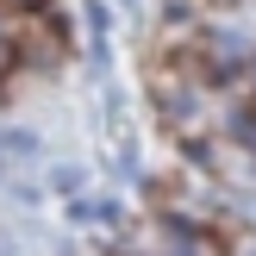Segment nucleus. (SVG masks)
<instances>
[{
	"label": "nucleus",
	"mask_w": 256,
	"mask_h": 256,
	"mask_svg": "<svg viewBox=\"0 0 256 256\" xmlns=\"http://www.w3.org/2000/svg\"><path fill=\"white\" fill-rule=\"evenodd\" d=\"M6 32H12V19H6V12H0V38H6Z\"/></svg>",
	"instance_id": "obj_4"
},
{
	"label": "nucleus",
	"mask_w": 256,
	"mask_h": 256,
	"mask_svg": "<svg viewBox=\"0 0 256 256\" xmlns=\"http://www.w3.org/2000/svg\"><path fill=\"white\" fill-rule=\"evenodd\" d=\"M212 69H219V75H225V69H244V44L219 32V38H212Z\"/></svg>",
	"instance_id": "obj_1"
},
{
	"label": "nucleus",
	"mask_w": 256,
	"mask_h": 256,
	"mask_svg": "<svg viewBox=\"0 0 256 256\" xmlns=\"http://www.w3.org/2000/svg\"><path fill=\"white\" fill-rule=\"evenodd\" d=\"M6 69H12V44L0 38V75H6Z\"/></svg>",
	"instance_id": "obj_3"
},
{
	"label": "nucleus",
	"mask_w": 256,
	"mask_h": 256,
	"mask_svg": "<svg viewBox=\"0 0 256 256\" xmlns=\"http://www.w3.org/2000/svg\"><path fill=\"white\" fill-rule=\"evenodd\" d=\"M0 150L6 156H38V138L32 132H0Z\"/></svg>",
	"instance_id": "obj_2"
},
{
	"label": "nucleus",
	"mask_w": 256,
	"mask_h": 256,
	"mask_svg": "<svg viewBox=\"0 0 256 256\" xmlns=\"http://www.w3.org/2000/svg\"><path fill=\"white\" fill-rule=\"evenodd\" d=\"M19 6H32V0H19Z\"/></svg>",
	"instance_id": "obj_5"
}]
</instances>
